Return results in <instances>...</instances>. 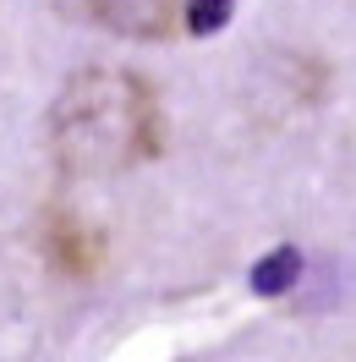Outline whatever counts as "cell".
<instances>
[{
  "label": "cell",
  "instance_id": "cell-4",
  "mask_svg": "<svg viewBox=\"0 0 356 362\" xmlns=\"http://www.w3.org/2000/svg\"><path fill=\"white\" fill-rule=\"evenodd\" d=\"M296 274H302V258H296V247H280V252H268L263 264L252 269V291L258 296H280L296 286Z\"/></svg>",
  "mask_w": 356,
  "mask_h": 362
},
{
  "label": "cell",
  "instance_id": "cell-5",
  "mask_svg": "<svg viewBox=\"0 0 356 362\" xmlns=\"http://www.w3.org/2000/svg\"><path fill=\"white\" fill-rule=\"evenodd\" d=\"M230 17H236V0H186L181 28H186V33H198V39H208V33H220Z\"/></svg>",
  "mask_w": 356,
  "mask_h": 362
},
{
  "label": "cell",
  "instance_id": "cell-2",
  "mask_svg": "<svg viewBox=\"0 0 356 362\" xmlns=\"http://www.w3.org/2000/svg\"><path fill=\"white\" fill-rule=\"evenodd\" d=\"M39 252L55 274L88 280L105 269V230L88 226L77 209H44L39 214Z\"/></svg>",
  "mask_w": 356,
  "mask_h": 362
},
{
  "label": "cell",
  "instance_id": "cell-3",
  "mask_svg": "<svg viewBox=\"0 0 356 362\" xmlns=\"http://www.w3.org/2000/svg\"><path fill=\"white\" fill-rule=\"evenodd\" d=\"M88 11L121 39H170L181 33L186 0H88Z\"/></svg>",
  "mask_w": 356,
  "mask_h": 362
},
{
  "label": "cell",
  "instance_id": "cell-1",
  "mask_svg": "<svg viewBox=\"0 0 356 362\" xmlns=\"http://www.w3.org/2000/svg\"><path fill=\"white\" fill-rule=\"evenodd\" d=\"M165 148V110L143 71L88 66L49 110V159L71 181L137 170Z\"/></svg>",
  "mask_w": 356,
  "mask_h": 362
}]
</instances>
